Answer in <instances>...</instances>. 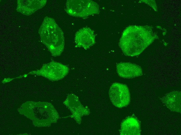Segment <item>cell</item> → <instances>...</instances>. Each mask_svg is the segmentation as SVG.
<instances>
[{"label": "cell", "mask_w": 181, "mask_h": 135, "mask_svg": "<svg viewBox=\"0 0 181 135\" xmlns=\"http://www.w3.org/2000/svg\"><path fill=\"white\" fill-rule=\"evenodd\" d=\"M47 107V106H45V108H46Z\"/></svg>", "instance_id": "obj_10"}, {"label": "cell", "mask_w": 181, "mask_h": 135, "mask_svg": "<svg viewBox=\"0 0 181 135\" xmlns=\"http://www.w3.org/2000/svg\"><path fill=\"white\" fill-rule=\"evenodd\" d=\"M65 10L71 16L84 18L100 12L98 4L90 0H68Z\"/></svg>", "instance_id": "obj_3"}, {"label": "cell", "mask_w": 181, "mask_h": 135, "mask_svg": "<svg viewBox=\"0 0 181 135\" xmlns=\"http://www.w3.org/2000/svg\"><path fill=\"white\" fill-rule=\"evenodd\" d=\"M141 127L138 120L133 117L125 119L121 125L120 134L121 135H140Z\"/></svg>", "instance_id": "obj_8"}, {"label": "cell", "mask_w": 181, "mask_h": 135, "mask_svg": "<svg viewBox=\"0 0 181 135\" xmlns=\"http://www.w3.org/2000/svg\"><path fill=\"white\" fill-rule=\"evenodd\" d=\"M76 46L87 49L95 43V36L92 30L87 27L80 29L75 36Z\"/></svg>", "instance_id": "obj_6"}, {"label": "cell", "mask_w": 181, "mask_h": 135, "mask_svg": "<svg viewBox=\"0 0 181 135\" xmlns=\"http://www.w3.org/2000/svg\"><path fill=\"white\" fill-rule=\"evenodd\" d=\"M157 37L149 26H130L123 32L119 45L125 55L133 56L142 52Z\"/></svg>", "instance_id": "obj_1"}, {"label": "cell", "mask_w": 181, "mask_h": 135, "mask_svg": "<svg viewBox=\"0 0 181 135\" xmlns=\"http://www.w3.org/2000/svg\"><path fill=\"white\" fill-rule=\"evenodd\" d=\"M42 41L54 56H60L64 47L63 33L53 19L46 17L39 30Z\"/></svg>", "instance_id": "obj_2"}, {"label": "cell", "mask_w": 181, "mask_h": 135, "mask_svg": "<svg viewBox=\"0 0 181 135\" xmlns=\"http://www.w3.org/2000/svg\"><path fill=\"white\" fill-rule=\"evenodd\" d=\"M109 96L113 104L116 107L121 108L127 106L130 101L129 89L125 84L115 82L110 86Z\"/></svg>", "instance_id": "obj_4"}, {"label": "cell", "mask_w": 181, "mask_h": 135, "mask_svg": "<svg viewBox=\"0 0 181 135\" xmlns=\"http://www.w3.org/2000/svg\"><path fill=\"white\" fill-rule=\"evenodd\" d=\"M117 73L120 77L124 78H133L141 76L143 71L138 65L129 62H121L116 65Z\"/></svg>", "instance_id": "obj_7"}, {"label": "cell", "mask_w": 181, "mask_h": 135, "mask_svg": "<svg viewBox=\"0 0 181 135\" xmlns=\"http://www.w3.org/2000/svg\"><path fill=\"white\" fill-rule=\"evenodd\" d=\"M69 69L67 65L61 63L51 62L44 65L40 72L43 75L49 78L60 79L68 73Z\"/></svg>", "instance_id": "obj_5"}, {"label": "cell", "mask_w": 181, "mask_h": 135, "mask_svg": "<svg viewBox=\"0 0 181 135\" xmlns=\"http://www.w3.org/2000/svg\"><path fill=\"white\" fill-rule=\"evenodd\" d=\"M163 101L171 111L181 112L180 91H174L167 93L164 97Z\"/></svg>", "instance_id": "obj_9"}]
</instances>
